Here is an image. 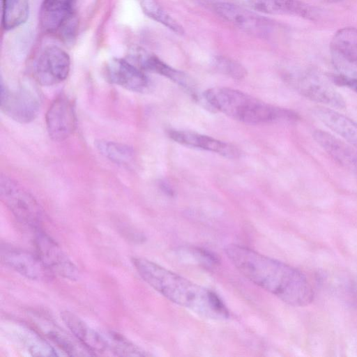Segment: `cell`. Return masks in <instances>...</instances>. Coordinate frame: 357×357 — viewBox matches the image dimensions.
I'll list each match as a JSON object with an SVG mask.
<instances>
[{
  "mask_svg": "<svg viewBox=\"0 0 357 357\" xmlns=\"http://www.w3.org/2000/svg\"><path fill=\"white\" fill-rule=\"evenodd\" d=\"M225 252L247 279L287 304L303 307L312 301V288L296 268L237 244L226 245Z\"/></svg>",
  "mask_w": 357,
  "mask_h": 357,
  "instance_id": "1",
  "label": "cell"
},
{
  "mask_svg": "<svg viewBox=\"0 0 357 357\" xmlns=\"http://www.w3.org/2000/svg\"><path fill=\"white\" fill-rule=\"evenodd\" d=\"M132 262L142 278L170 301L208 319L229 317L227 306L213 291L146 259L135 257Z\"/></svg>",
  "mask_w": 357,
  "mask_h": 357,
  "instance_id": "2",
  "label": "cell"
},
{
  "mask_svg": "<svg viewBox=\"0 0 357 357\" xmlns=\"http://www.w3.org/2000/svg\"><path fill=\"white\" fill-rule=\"evenodd\" d=\"M210 106L241 122L259 124L280 121H296L295 112L268 104L241 91L227 87H214L203 93Z\"/></svg>",
  "mask_w": 357,
  "mask_h": 357,
  "instance_id": "3",
  "label": "cell"
},
{
  "mask_svg": "<svg viewBox=\"0 0 357 357\" xmlns=\"http://www.w3.org/2000/svg\"><path fill=\"white\" fill-rule=\"evenodd\" d=\"M0 195L2 202L13 215L25 225L38 229L43 211L36 199L17 182L1 175Z\"/></svg>",
  "mask_w": 357,
  "mask_h": 357,
  "instance_id": "4",
  "label": "cell"
},
{
  "mask_svg": "<svg viewBox=\"0 0 357 357\" xmlns=\"http://www.w3.org/2000/svg\"><path fill=\"white\" fill-rule=\"evenodd\" d=\"M70 69L69 55L61 48L52 45L45 47L36 57L32 73L38 84L48 86L64 81Z\"/></svg>",
  "mask_w": 357,
  "mask_h": 357,
  "instance_id": "5",
  "label": "cell"
},
{
  "mask_svg": "<svg viewBox=\"0 0 357 357\" xmlns=\"http://www.w3.org/2000/svg\"><path fill=\"white\" fill-rule=\"evenodd\" d=\"M36 91L25 87L10 90L1 82V109L10 119L21 123L32 121L40 109Z\"/></svg>",
  "mask_w": 357,
  "mask_h": 357,
  "instance_id": "6",
  "label": "cell"
},
{
  "mask_svg": "<svg viewBox=\"0 0 357 357\" xmlns=\"http://www.w3.org/2000/svg\"><path fill=\"white\" fill-rule=\"evenodd\" d=\"M75 0H43L40 8L41 27L49 33H59L65 39L72 38L76 29Z\"/></svg>",
  "mask_w": 357,
  "mask_h": 357,
  "instance_id": "7",
  "label": "cell"
},
{
  "mask_svg": "<svg viewBox=\"0 0 357 357\" xmlns=\"http://www.w3.org/2000/svg\"><path fill=\"white\" fill-rule=\"evenodd\" d=\"M34 244L36 255L52 274L70 280L78 279L79 271L77 266L48 234L38 229Z\"/></svg>",
  "mask_w": 357,
  "mask_h": 357,
  "instance_id": "8",
  "label": "cell"
},
{
  "mask_svg": "<svg viewBox=\"0 0 357 357\" xmlns=\"http://www.w3.org/2000/svg\"><path fill=\"white\" fill-rule=\"evenodd\" d=\"M215 13L234 26L257 36H266L272 29L268 18L240 6L227 2L214 5Z\"/></svg>",
  "mask_w": 357,
  "mask_h": 357,
  "instance_id": "9",
  "label": "cell"
},
{
  "mask_svg": "<svg viewBox=\"0 0 357 357\" xmlns=\"http://www.w3.org/2000/svg\"><path fill=\"white\" fill-rule=\"evenodd\" d=\"M291 84L305 98L333 108H344L342 96L329 83L309 73L291 78Z\"/></svg>",
  "mask_w": 357,
  "mask_h": 357,
  "instance_id": "10",
  "label": "cell"
},
{
  "mask_svg": "<svg viewBox=\"0 0 357 357\" xmlns=\"http://www.w3.org/2000/svg\"><path fill=\"white\" fill-rule=\"evenodd\" d=\"M45 124L49 136L56 142L69 137L76 128V115L72 102L60 96L50 106L45 116Z\"/></svg>",
  "mask_w": 357,
  "mask_h": 357,
  "instance_id": "11",
  "label": "cell"
},
{
  "mask_svg": "<svg viewBox=\"0 0 357 357\" xmlns=\"http://www.w3.org/2000/svg\"><path fill=\"white\" fill-rule=\"evenodd\" d=\"M2 262L20 275L31 280H43L52 274L38 256L9 245L1 248Z\"/></svg>",
  "mask_w": 357,
  "mask_h": 357,
  "instance_id": "12",
  "label": "cell"
},
{
  "mask_svg": "<svg viewBox=\"0 0 357 357\" xmlns=\"http://www.w3.org/2000/svg\"><path fill=\"white\" fill-rule=\"evenodd\" d=\"M168 136L181 145L211 151L225 158H238L241 155L240 150L231 144L192 131L170 130Z\"/></svg>",
  "mask_w": 357,
  "mask_h": 357,
  "instance_id": "13",
  "label": "cell"
},
{
  "mask_svg": "<svg viewBox=\"0 0 357 357\" xmlns=\"http://www.w3.org/2000/svg\"><path fill=\"white\" fill-rule=\"evenodd\" d=\"M107 80L129 91L141 92L149 85L142 70L123 59L114 58L106 66Z\"/></svg>",
  "mask_w": 357,
  "mask_h": 357,
  "instance_id": "14",
  "label": "cell"
},
{
  "mask_svg": "<svg viewBox=\"0 0 357 357\" xmlns=\"http://www.w3.org/2000/svg\"><path fill=\"white\" fill-rule=\"evenodd\" d=\"M133 56L140 69L160 74L186 89L191 93L194 92L195 84L192 79L183 72L169 66L156 56L140 48L135 50Z\"/></svg>",
  "mask_w": 357,
  "mask_h": 357,
  "instance_id": "15",
  "label": "cell"
},
{
  "mask_svg": "<svg viewBox=\"0 0 357 357\" xmlns=\"http://www.w3.org/2000/svg\"><path fill=\"white\" fill-rule=\"evenodd\" d=\"M317 143L340 165L357 172V150L331 133L321 130L313 132Z\"/></svg>",
  "mask_w": 357,
  "mask_h": 357,
  "instance_id": "16",
  "label": "cell"
},
{
  "mask_svg": "<svg viewBox=\"0 0 357 357\" xmlns=\"http://www.w3.org/2000/svg\"><path fill=\"white\" fill-rule=\"evenodd\" d=\"M61 317L70 332L88 350L102 353L109 348L107 339L73 312L63 311Z\"/></svg>",
  "mask_w": 357,
  "mask_h": 357,
  "instance_id": "17",
  "label": "cell"
},
{
  "mask_svg": "<svg viewBox=\"0 0 357 357\" xmlns=\"http://www.w3.org/2000/svg\"><path fill=\"white\" fill-rule=\"evenodd\" d=\"M254 10L272 15H291L309 20L316 17V10L298 0H245Z\"/></svg>",
  "mask_w": 357,
  "mask_h": 357,
  "instance_id": "18",
  "label": "cell"
},
{
  "mask_svg": "<svg viewBox=\"0 0 357 357\" xmlns=\"http://www.w3.org/2000/svg\"><path fill=\"white\" fill-rule=\"evenodd\" d=\"M313 115L338 135L357 148V123L327 107L317 106Z\"/></svg>",
  "mask_w": 357,
  "mask_h": 357,
  "instance_id": "19",
  "label": "cell"
},
{
  "mask_svg": "<svg viewBox=\"0 0 357 357\" xmlns=\"http://www.w3.org/2000/svg\"><path fill=\"white\" fill-rule=\"evenodd\" d=\"M331 48L338 61L357 65V28L344 27L336 31Z\"/></svg>",
  "mask_w": 357,
  "mask_h": 357,
  "instance_id": "20",
  "label": "cell"
},
{
  "mask_svg": "<svg viewBox=\"0 0 357 357\" xmlns=\"http://www.w3.org/2000/svg\"><path fill=\"white\" fill-rule=\"evenodd\" d=\"M29 13V0H2V27L5 30L18 27L26 21Z\"/></svg>",
  "mask_w": 357,
  "mask_h": 357,
  "instance_id": "21",
  "label": "cell"
},
{
  "mask_svg": "<svg viewBox=\"0 0 357 357\" xmlns=\"http://www.w3.org/2000/svg\"><path fill=\"white\" fill-rule=\"evenodd\" d=\"M20 341L33 356H57L59 351L39 335L27 328H20L17 333Z\"/></svg>",
  "mask_w": 357,
  "mask_h": 357,
  "instance_id": "22",
  "label": "cell"
},
{
  "mask_svg": "<svg viewBox=\"0 0 357 357\" xmlns=\"http://www.w3.org/2000/svg\"><path fill=\"white\" fill-rule=\"evenodd\" d=\"M96 146L103 156L117 164L128 163L133 158L132 149L122 143L101 139L96 142Z\"/></svg>",
  "mask_w": 357,
  "mask_h": 357,
  "instance_id": "23",
  "label": "cell"
},
{
  "mask_svg": "<svg viewBox=\"0 0 357 357\" xmlns=\"http://www.w3.org/2000/svg\"><path fill=\"white\" fill-rule=\"evenodd\" d=\"M144 13L152 19L162 24L176 34L184 33L183 26L172 17L155 0H141Z\"/></svg>",
  "mask_w": 357,
  "mask_h": 357,
  "instance_id": "24",
  "label": "cell"
},
{
  "mask_svg": "<svg viewBox=\"0 0 357 357\" xmlns=\"http://www.w3.org/2000/svg\"><path fill=\"white\" fill-rule=\"evenodd\" d=\"M107 340L109 348L117 356H146L148 353L135 345L123 336L110 333Z\"/></svg>",
  "mask_w": 357,
  "mask_h": 357,
  "instance_id": "25",
  "label": "cell"
},
{
  "mask_svg": "<svg viewBox=\"0 0 357 357\" xmlns=\"http://www.w3.org/2000/svg\"><path fill=\"white\" fill-rule=\"evenodd\" d=\"M213 63L219 72L231 78L241 79L247 75L243 66L230 58L218 56L215 58Z\"/></svg>",
  "mask_w": 357,
  "mask_h": 357,
  "instance_id": "26",
  "label": "cell"
},
{
  "mask_svg": "<svg viewBox=\"0 0 357 357\" xmlns=\"http://www.w3.org/2000/svg\"><path fill=\"white\" fill-rule=\"evenodd\" d=\"M48 337L61 349L66 355L77 356V347L65 335L56 331H51L47 333Z\"/></svg>",
  "mask_w": 357,
  "mask_h": 357,
  "instance_id": "27",
  "label": "cell"
},
{
  "mask_svg": "<svg viewBox=\"0 0 357 357\" xmlns=\"http://www.w3.org/2000/svg\"><path fill=\"white\" fill-rule=\"evenodd\" d=\"M331 79L335 84L347 87L357 93V76L339 74L332 75Z\"/></svg>",
  "mask_w": 357,
  "mask_h": 357,
  "instance_id": "28",
  "label": "cell"
},
{
  "mask_svg": "<svg viewBox=\"0 0 357 357\" xmlns=\"http://www.w3.org/2000/svg\"><path fill=\"white\" fill-rule=\"evenodd\" d=\"M323 1L329 2V3H337V2L342 1V0H323Z\"/></svg>",
  "mask_w": 357,
  "mask_h": 357,
  "instance_id": "29",
  "label": "cell"
}]
</instances>
